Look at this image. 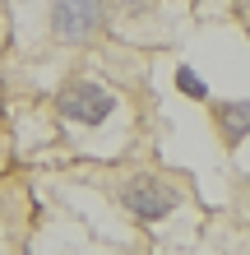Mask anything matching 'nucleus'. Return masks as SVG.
I'll use <instances>...</instances> for the list:
<instances>
[{"label":"nucleus","mask_w":250,"mask_h":255,"mask_svg":"<svg viewBox=\"0 0 250 255\" xmlns=\"http://www.w3.org/2000/svg\"><path fill=\"white\" fill-rule=\"evenodd\" d=\"M121 204H125L135 218L158 223V218H167L171 209H176V190H171V186H163L158 176H135V181H125Z\"/></svg>","instance_id":"nucleus-1"},{"label":"nucleus","mask_w":250,"mask_h":255,"mask_svg":"<svg viewBox=\"0 0 250 255\" xmlns=\"http://www.w3.org/2000/svg\"><path fill=\"white\" fill-rule=\"evenodd\" d=\"M97 19H102L97 0H56V9H51V28H56V37H61L65 47L88 42L97 33Z\"/></svg>","instance_id":"nucleus-2"},{"label":"nucleus","mask_w":250,"mask_h":255,"mask_svg":"<svg viewBox=\"0 0 250 255\" xmlns=\"http://www.w3.org/2000/svg\"><path fill=\"white\" fill-rule=\"evenodd\" d=\"M111 107H116V98L102 84H88V79L70 84L65 98H61V112L70 116V121H79V126H102L111 116Z\"/></svg>","instance_id":"nucleus-3"},{"label":"nucleus","mask_w":250,"mask_h":255,"mask_svg":"<svg viewBox=\"0 0 250 255\" xmlns=\"http://www.w3.org/2000/svg\"><path fill=\"white\" fill-rule=\"evenodd\" d=\"M218 126L227 144H241L250 134V102H218Z\"/></svg>","instance_id":"nucleus-4"},{"label":"nucleus","mask_w":250,"mask_h":255,"mask_svg":"<svg viewBox=\"0 0 250 255\" xmlns=\"http://www.w3.org/2000/svg\"><path fill=\"white\" fill-rule=\"evenodd\" d=\"M176 88H181L185 98H195V102H209V84H204L190 65H181V70H176Z\"/></svg>","instance_id":"nucleus-5"},{"label":"nucleus","mask_w":250,"mask_h":255,"mask_svg":"<svg viewBox=\"0 0 250 255\" xmlns=\"http://www.w3.org/2000/svg\"><path fill=\"white\" fill-rule=\"evenodd\" d=\"M116 5H121L125 14H149V5H153V0H116Z\"/></svg>","instance_id":"nucleus-6"}]
</instances>
